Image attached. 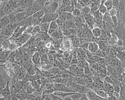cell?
<instances>
[{"label":"cell","instance_id":"1f68e13d","mask_svg":"<svg viewBox=\"0 0 125 100\" xmlns=\"http://www.w3.org/2000/svg\"><path fill=\"white\" fill-rule=\"evenodd\" d=\"M65 14L66 15L67 20H73L74 19L75 17L73 15L72 13L68 12H65Z\"/></svg>","mask_w":125,"mask_h":100},{"label":"cell","instance_id":"d4e9b609","mask_svg":"<svg viewBox=\"0 0 125 100\" xmlns=\"http://www.w3.org/2000/svg\"><path fill=\"white\" fill-rule=\"evenodd\" d=\"M6 71H7V74H8V75L10 78L14 77L15 76V71L13 68H11L9 69H7Z\"/></svg>","mask_w":125,"mask_h":100},{"label":"cell","instance_id":"6da1fadb","mask_svg":"<svg viewBox=\"0 0 125 100\" xmlns=\"http://www.w3.org/2000/svg\"><path fill=\"white\" fill-rule=\"evenodd\" d=\"M61 49L64 50H67L72 52L73 50V46L72 40L69 37H65L63 41L61 43Z\"/></svg>","mask_w":125,"mask_h":100},{"label":"cell","instance_id":"83f0119b","mask_svg":"<svg viewBox=\"0 0 125 100\" xmlns=\"http://www.w3.org/2000/svg\"><path fill=\"white\" fill-rule=\"evenodd\" d=\"M31 85V81H27L26 82H24L23 85H22V88L25 91H26L27 89V88L30 86Z\"/></svg>","mask_w":125,"mask_h":100},{"label":"cell","instance_id":"277c9868","mask_svg":"<svg viewBox=\"0 0 125 100\" xmlns=\"http://www.w3.org/2000/svg\"><path fill=\"white\" fill-rule=\"evenodd\" d=\"M88 50L93 53V54H94L100 50L98 44L95 41L90 42L89 44Z\"/></svg>","mask_w":125,"mask_h":100},{"label":"cell","instance_id":"7a4b0ae2","mask_svg":"<svg viewBox=\"0 0 125 100\" xmlns=\"http://www.w3.org/2000/svg\"><path fill=\"white\" fill-rule=\"evenodd\" d=\"M58 13L57 12H55L49 14H45L43 16L41 22H51L52 21H55L57 19H58Z\"/></svg>","mask_w":125,"mask_h":100},{"label":"cell","instance_id":"d6a6232c","mask_svg":"<svg viewBox=\"0 0 125 100\" xmlns=\"http://www.w3.org/2000/svg\"><path fill=\"white\" fill-rule=\"evenodd\" d=\"M38 4L42 8H43L45 5L46 0H35Z\"/></svg>","mask_w":125,"mask_h":100},{"label":"cell","instance_id":"f546056e","mask_svg":"<svg viewBox=\"0 0 125 100\" xmlns=\"http://www.w3.org/2000/svg\"><path fill=\"white\" fill-rule=\"evenodd\" d=\"M111 64L113 66H117L118 67L120 64V61L118 58H114L111 61Z\"/></svg>","mask_w":125,"mask_h":100},{"label":"cell","instance_id":"44dd1931","mask_svg":"<svg viewBox=\"0 0 125 100\" xmlns=\"http://www.w3.org/2000/svg\"><path fill=\"white\" fill-rule=\"evenodd\" d=\"M104 5L106 7L107 9V11H108L110 10L111 8H112L113 7V3L112 0H107L105 3Z\"/></svg>","mask_w":125,"mask_h":100},{"label":"cell","instance_id":"f1b7e54d","mask_svg":"<svg viewBox=\"0 0 125 100\" xmlns=\"http://www.w3.org/2000/svg\"><path fill=\"white\" fill-rule=\"evenodd\" d=\"M34 28V26H30L27 27L25 30V33L31 35V34L33 31Z\"/></svg>","mask_w":125,"mask_h":100},{"label":"cell","instance_id":"d6986e66","mask_svg":"<svg viewBox=\"0 0 125 100\" xmlns=\"http://www.w3.org/2000/svg\"><path fill=\"white\" fill-rule=\"evenodd\" d=\"M98 10L103 15L105 14L108 12L107 9L106 7L105 6L104 4H100V6H99V7L98 8Z\"/></svg>","mask_w":125,"mask_h":100},{"label":"cell","instance_id":"b9f144b4","mask_svg":"<svg viewBox=\"0 0 125 100\" xmlns=\"http://www.w3.org/2000/svg\"><path fill=\"white\" fill-rule=\"evenodd\" d=\"M117 44L119 46H123V44H124L123 41L121 39H119L118 40V41H117Z\"/></svg>","mask_w":125,"mask_h":100},{"label":"cell","instance_id":"f6af8a7d","mask_svg":"<svg viewBox=\"0 0 125 100\" xmlns=\"http://www.w3.org/2000/svg\"><path fill=\"white\" fill-rule=\"evenodd\" d=\"M124 28H125V22L124 23Z\"/></svg>","mask_w":125,"mask_h":100},{"label":"cell","instance_id":"4fadbf2b","mask_svg":"<svg viewBox=\"0 0 125 100\" xmlns=\"http://www.w3.org/2000/svg\"><path fill=\"white\" fill-rule=\"evenodd\" d=\"M51 22H41L39 25L40 26V28L41 29V31L42 32H48L50 25Z\"/></svg>","mask_w":125,"mask_h":100},{"label":"cell","instance_id":"5b68a950","mask_svg":"<svg viewBox=\"0 0 125 100\" xmlns=\"http://www.w3.org/2000/svg\"><path fill=\"white\" fill-rule=\"evenodd\" d=\"M87 97L89 100H101L104 99L102 97L97 95L95 92L92 89H89L86 93Z\"/></svg>","mask_w":125,"mask_h":100},{"label":"cell","instance_id":"ee69618b","mask_svg":"<svg viewBox=\"0 0 125 100\" xmlns=\"http://www.w3.org/2000/svg\"><path fill=\"white\" fill-rule=\"evenodd\" d=\"M53 0H46V2H51V1H53Z\"/></svg>","mask_w":125,"mask_h":100},{"label":"cell","instance_id":"52a82bcc","mask_svg":"<svg viewBox=\"0 0 125 100\" xmlns=\"http://www.w3.org/2000/svg\"><path fill=\"white\" fill-rule=\"evenodd\" d=\"M31 60L33 62V64L36 65H39L41 63V58L40 55L38 51H35L32 55Z\"/></svg>","mask_w":125,"mask_h":100},{"label":"cell","instance_id":"8d00e7d4","mask_svg":"<svg viewBox=\"0 0 125 100\" xmlns=\"http://www.w3.org/2000/svg\"><path fill=\"white\" fill-rule=\"evenodd\" d=\"M113 85L114 87V91L116 92H118V93H120V92L121 91V87L120 85H119L118 84H114Z\"/></svg>","mask_w":125,"mask_h":100},{"label":"cell","instance_id":"3957f363","mask_svg":"<svg viewBox=\"0 0 125 100\" xmlns=\"http://www.w3.org/2000/svg\"><path fill=\"white\" fill-rule=\"evenodd\" d=\"M84 17L86 23L87 24L88 27L89 28H91L92 30L94 27H95V26H96V25L95 24L94 18L93 15L91 13H89V14L86 15Z\"/></svg>","mask_w":125,"mask_h":100},{"label":"cell","instance_id":"4dcf8cb0","mask_svg":"<svg viewBox=\"0 0 125 100\" xmlns=\"http://www.w3.org/2000/svg\"><path fill=\"white\" fill-rule=\"evenodd\" d=\"M75 8L74 4L72 3V4L66 7V12L72 13Z\"/></svg>","mask_w":125,"mask_h":100},{"label":"cell","instance_id":"7402d4cb","mask_svg":"<svg viewBox=\"0 0 125 100\" xmlns=\"http://www.w3.org/2000/svg\"><path fill=\"white\" fill-rule=\"evenodd\" d=\"M40 58H41V62L43 63L46 62L49 59V56L48 54L45 52L40 55Z\"/></svg>","mask_w":125,"mask_h":100},{"label":"cell","instance_id":"2e32d148","mask_svg":"<svg viewBox=\"0 0 125 100\" xmlns=\"http://www.w3.org/2000/svg\"><path fill=\"white\" fill-rule=\"evenodd\" d=\"M15 16L17 21V23L20 22L26 18L25 12H20L15 14Z\"/></svg>","mask_w":125,"mask_h":100},{"label":"cell","instance_id":"30bf717a","mask_svg":"<svg viewBox=\"0 0 125 100\" xmlns=\"http://www.w3.org/2000/svg\"><path fill=\"white\" fill-rule=\"evenodd\" d=\"M59 27L57 24V23L55 21H53L51 22L50 23V27H49V29L48 31V33L51 35L52 33H53L54 32L57 31L58 30H59Z\"/></svg>","mask_w":125,"mask_h":100},{"label":"cell","instance_id":"836d02e7","mask_svg":"<svg viewBox=\"0 0 125 100\" xmlns=\"http://www.w3.org/2000/svg\"><path fill=\"white\" fill-rule=\"evenodd\" d=\"M111 18H112V22L114 25V26H117L118 24V17L115 15V16H114L111 17Z\"/></svg>","mask_w":125,"mask_h":100},{"label":"cell","instance_id":"60d3db41","mask_svg":"<svg viewBox=\"0 0 125 100\" xmlns=\"http://www.w3.org/2000/svg\"><path fill=\"white\" fill-rule=\"evenodd\" d=\"M113 96L116 98V99H120V93H118V92H114L113 93Z\"/></svg>","mask_w":125,"mask_h":100},{"label":"cell","instance_id":"cb8c5ba5","mask_svg":"<svg viewBox=\"0 0 125 100\" xmlns=\"http://www.w3.org/2000/svg\"><path fill=\"white\" fill-rule=\"evenodd\" d=\"M40 32H41V29H40V26L39 25L34 26V30H33L32 33L31 34V35L32 36H35V35H37L38 33H39Z\"/></svg>","mask_w":125,"mask_h":100},{"label":"cell","instance_id":"8fae6325","mask_svg":"<svg viewBox=\"0 0 125 100\" xmlns=\"http://www.w3.org/2000/svg\"><path fill=\"white\" fill-rule=\"evenodd\" d=\"M91 32L93 36L95 38L98 39L101 35L102 28H100L98 27H95L91 30Z\"/></svg>","mask_w":125,"mask_h":100},{"label":"cell","instance_id":"7c38bea8","mask_svg":"<svg viewBox=\"0 0 125 100\" xmlns=\"http://www.w3.org/2000/svg\"><path fill=\"white\" fill-rule=\"evenodd\" d=\"M23 83L24 82L22 81V80H18V81L15 85V86L14 88V91L12 95H15L18 93V92L22 88Z\"/></svg>","mask_w":125,"mask_h":100},{"label":"cell","instance_id":"ffe728a7","mask_svg":"<svg viewBox=\"0 0 125 100\" xmlns=\"http://www.w3.org/2000/svg\"><path fill=\"white\" fill-rule=\"evenodd\" d=\"M18 48V46L16 42L11 41V43L8 48V50L11 51H12L15 50Z\"/></svg>","mask_w":125,"mask_h":100},{"label":"cell","instance_id":"d590c367","mask_svg":"<svg viewBox=\"0 0 125 100\" xmlns=\"http://www.w3.org/2000/svg\"><path fill=\"white\" fill-rule=\"evenodd\" d=\"M56 23H57L58 27H59V29H61L63 27V25H64V22H62L60 19H59L58 18L56 20Z\"/></svg>","mask_w":125,"mask_h":100},{"label":"cell","instance_id":"4316f807","mask_svg":"<svg viewBox=\"0 0 125 100\" xmlns=\"http://www.w3.org/2000/svg\"><path fill=\"white\" fill-rule=\"evenodd\" d=\"M108 13L111 17L115 16V15H117L118 10L114 8H111L110 10L108 11Z\"/></svg>","mask_w":125,"mask_h":100},{"label":"cell","instance_id":"484cf974","mask_svg":"<svg viewBox=\"0 0 125 100\" xmlns=\"http://www.w3.org/2000/svg\"><path fill=\"white\" fill-rule=\"evenodd\" d=\"M72 13L74 17H79L82 15L81 10L77 8H75Z\"/></svg>","mask_w":125,"mask_h":100},{"label":"cell","instance_id":"f35d334b","mask_svg":"<svg viewBox=\"0 0 125 100\" xmlns=\"http://www.w3.org/2000/svg\"><path fill=\"white\" fill-rule=\"evenodd\" d=\"M71 55V52L67 51V50H64L63 53V56L64 58L69 57Z\"/></svg>","mask_w":125,"mask_h":100},{"label":"cell","instance_id":"ab89813d","mask_svg":"<svg viewBox=\"0 0 125 100\" xmlns=\"http://www.w3.org/2000/svg\"><path fill=\"white\" fill-rule=\"evenodd\" d=\"M107 92L108 93H112V94H113L114 92V85L113 84L111 85L109 87V88H108Z\"/></svg>","mask_w":125,"mask_h":100},{"label":"cell","instance_id":"9a60e30c","mask_svg":"<svg viewBox=\"0 0 125 100\" xmlns=\"http://www.w3.org/2000/svg\"><path fill=\"white\" fill-rule=\"evenodd\" d=\"M108 35L107 33L102 28V33L100 37L98 38V41H106L108 40Z\"/></svg>","mask_w":125,"mask_h":100},{"label":"cell","instance_id":"74e56055","mask_svg":"<svg viewBox=\"0 0 125 100\" xmlns=\"http://www.w3.org/2000/svg\"><path fill=\"white\" fill-rule=\"evenodd\" d=\"M103 81V84H104V88L105 91H107L108 88H109V87L112 85L111 83H109L107 82H106L105 81Z\"/></svg>","mask_w":125,"mask_h":100},{"label":"cell","instance_id":"7bdbcfd3","mask_svg":"<svg viewBox=\"0 0 125 100\" xmlns=\"http://www.w3.org/2000/svg\"><path fill=\"white\" fill-rule=\"evenodd\" d=\"M122 18L123 20V22L124 23L125 22V8L124 10L123 11L122 14Z\"/></svg>","mask_w":125,"mask_h":100},{"label":"cell","instance_id":"ba28073f","mask_svg":"<svg viewBox=\"0 0 125 100\" xmlns=\"http://www.w3.org/2000/svg\"><path fill=\"white\" fill-rule=\"evenodd\" d=\"M42 8H41L38 4V3L36 2V1L34 0L33 3V5H32V6L30 12V14H29L30 16H32L34 14H35L37 11L42 9Z\"/></svg>","mask_w":125,"mask_h":100},{"label":"cell","instance_id":"e575fe53","mask_svg":"<svg viewBox=\"0 0 125 100\" xmlns=\"http://www.w3.org/2000/svg\"><path fill=\"white\" fill-rule=\"evenodd\" d=\"M35 89L33 87V86L32 85H30L27 89L26 92H27V94H33L35 91Z\"/></svg>","mask_w":125,"mask_h":100},{"label":"cell","instance_id":"5bb4252c","mask_svg":"<svg viewBox=\"0 0 125 100\" xmlns=\"http://www.w3.org/2000/svg\"><path fill=\"white\" fill-rule=\"evenodd\" d=\"M45 15V12L43 9V8L38 11H37L35 14H34L32 17L34 19H43V16Z\"/></svg>","mask_w":125,"mask_h":100},{"label":"cell","instance_id":"603a6c76","mask_svg":"<svg viewBox=\"0 0 125 100\" xmlns=\"http://www.w3.org/2000/svg\"><path fill=\"white\" fill-rule=\"evenodd\" d=\"M58 18L59 19H60L62 22H63L64 23L66 22L67 21V17H66V15L65 12L58 14Z\"/></svg>","mask_w":125,"mask_h":100},{"label":"cell","instance_id":"e0dca14e","mask_svg":"<svg viewBox=\"0 0 125 100\" xmlns=\"http://www.w3.org/2000/svg\"><path fill=\"white\" fill-rule=\"evenodd\" d=\"M43 9L45 14H49L54 13L52 7L49 4H46L45 7L43 8Z\"/></svg>","mask_w":125,"mask_h":100},{"label":"cell","instance_id":"bcb514c9","mask_svg":"<svg viewBox=\"0 0 125 100\" xmlns=\"http://www.w3.org/2000/svg\"><path fill=\"white\" fill-rule=\"evenodd\" d=\"M124 72H125V70H124Z\"/></svg>","mask_w":125,"mask_h":100},{"label":"cell","instance_id":"8992f818","mask_svg":"<svg viewBox=\"0 0 125 100\" xmlns=\"http://www.w3.org/2000/svg\"><path fill=\"white\" fill-rule=\"evenodd\" d=\"M91 89L93 90L97 95H98L99 96L102 97L104 99H108V94L104 89H100V88H93Z\"/></svg>","mask_w":125,"mask_h":100},{"label":"cell","instance_id":"9c48e42d","mask_svg":"<svg viewBox=\"0 0 125 100\" xmlns=\"http://www.w3.org/2000/svg\"><path fill=\"white\" fill-rule=\"evenodd\" d=\"M11 23L10 19L8 16L0 18V29L8 26Z\"/></svg>","mask_w":125,"mask_h":100},{"label":"cell","instance_id":"ac0fdd59","mask_svg":"<svg viewBox=\"0 0 125 100\" xmlns=\"http://www.w3.org/2000/svg\"><path fill=\"white\" fill-rule=\"evenodd\" d=\"M14 63L11 62L10 61H8L6 62L3 65H1V66L2 67L5 69L7 70L11 68H13V67L14 66Z\"/></svg>","mask_w":125,"mask_h":100}]
</instances>
